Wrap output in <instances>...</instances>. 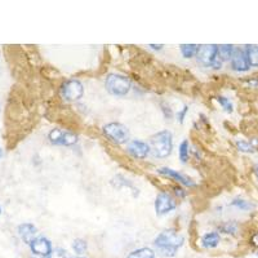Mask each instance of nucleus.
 I'll return each mask as SVG.
<instances>
[{
  "mask_svg": "<svg viewBox=\"0 0 258 258\" xmlns=\"http://www.w3.org/2000/svg\"><path fill=\"white\" fill-rule=\"evenodd\" d=\"M185 242L182 235H178L174 231H163L155 238V247L157 251L163 256H172L176 255L178 248H181Z\"/></svg>",
  "mask_w": 258,
  "mask_h": 258,
  "instance_id": "1",
  "label": "nucleus"
},
{
  "mask_svg": "<svg viewBox=\"0 0 258 258\" xmlns=\"http://www.w3.org/2000/svg\"><path fill=\"white\" fill-rule=\"evenodd\" d=\"M152 154L156 157H168L173 150V135L169 130H161L151 138Z\"/></svg>",
  "mask_w": 258,
  "mask_h": 258,
  "instance_id": "2",
  "label": "nucleus"
},
{
  "mask_svg": "<svg viewBox=\"0 0 258 258\" xmlns=\"http://www.w3.org/2000/svg\"><path fill=\"white\" fill-rule=\"evenodd\" d=\"M105 87L110 95L123 97L130 91L132 83L127 76L119 75V74H110V75H107L106 80H105Z\"/></svg>",
  "mask_w": 258,
  "mask_h": 258,
  "instance_id": "3",
  "label": "nucleus"
},
{
  "mask_svg": "<svg viewBox=\"0 0 258 258\" xmlns=\"http://www.w3.org/2000/svg\"><path fill=\"white\" fill-rule=\"evenodd\" d=\"M102 129H104V134L106 135L107 138L111 139L114 143L123 145V143L129 142V130L124 124L113 122V123L104 126Z\"/></svg>",
  "mask_w": 258,
  "mask_h": 258,
  "instance_id": "4",
  "label": "nucleus"
},
{
  "mask_svg": "<svg viewBox=\"0 0 258 258\" xmlns=\"http://www.w3.org/2000/svg\"><path fill=\"white\" fill-rule=\"evenodd\" d=\"M61 93L67 101H78L84 95V87L76 79H70L63 83L61 87Z\"/></svg>",
  "mask_w": 258,
  "mask_h": 258,
  "instance_id": "5",
  "label": "nucleus"
},
{
  "mask_svg": "<svg viewBox=\"0 0 258 258\" xmlns=\"http://www.w3.org/2000/svg\"><path fill=\"white\" fill-rule=\"evenodd\" d=\"M48 138L51 143L57 146H73L78 142V135L61 129H52L48 134Z\"/></svg>",
  "mask_w": 258,
  "mask_h": 258,
  "instance_id": "6",
  "label": "nucleus"
},
{
  "mask_svg": "<svg viewBox=\"0 0 258 258\" xmlns=\"http://www.w3.org/2000/svg\"><path fill=\"white\" fill-rule=\"evenodd\" d=\"M196 57H198L199 62L204 65L205 67L213 66L214 61L218 58V45H200L198 49V53H196Z\"/></svg>",
  "mask_w": 258,
  "mask_h": 258,
  "instance_id": "7",
  "label": "nucleus"
},
{
  "mask_svg": "<svg viewBox=\"0 0 258 258\" xmlns=\"http://www.w3.org/2000/svg\"><path fill=\"white\" fill-rule=\"evenodd\" d=\"M177 207V203L174 198L170 194L165 191H161L159 195L156 196L155 200V211H156L157 216H163L169 212L174 211Z\"/></svg>",
  "mask_w": 258,
  "mask_h": 258,
  "instance_id": "8",
  "label": "nucleus"
},
{
  "mask_svg": "<svg viewBox=\"0 0 258 258\" xmlns=\"http://www.w3.org/2000/svg\"><path fill=\"white\" fill-rule=\"evenodd\" d=\"M127 151L132 155L133 157H135V159H141V160H143V159L147 157L148 152H150V146L143 141L133 139V141L129 142L128 146H127Z\"/></svg>",
  "mask_w": 258,
  "mask_h": 258,
  "instance_id": "9",
  "label": "nucleus"
},
{
  "mask_svg": "<svg viewBox=\"0 0 258 258\" xmlns=\"http://www.w3.org/2000/svg\"><path fill=\"white\" fill-rule=\"evenodd\" d=\"M30 247H31V251L35 253V255L43 256V257L49 256V253L53 251L51 240L44 238V236L35 238V239L31 242V244H30Z\"/></svg>",
  "mask_w": 258,
  "mask_h": 258,
  "instance_id": "10",
  "label": "nucleus"
},
{
  "mask_svg": "<svg viewBox=\"0 0 258 258\" xmlns=\"http://www.w3.org/2000/svg\"><path fill=\"white\" fill-rule=\"evenodd\" d=\"M231 69L235 70V71H239V73L247 71L249 69V63L248 60H247L246 52L239 49V48L234 49V53L231 56Z\"/></svg>",
  "mask_w": 258,
  "mask_h": 258,
  "instance_id": "11",
  "label": "nucleus"
},
{
  "mask_svg": "<svg viewBox=\"0 0 258 258\" xmlns=\"http://www.w3.org/2000/svg\"><path fill=\"white\" fill-rule=\"evenodd\" d=\"M157 172H159L160 174H163V176L168 177V178H172V180L177 181V182L181 183V185H183V186L195 185V183L192 182L190 178H187V177L183 176V174L180 173V172H177V170L170 169V168H160V169H157Z\"/></svg>",
  "mask_w": 258,
  "mask_h": 258,
  "instance_id": "12",
  "label": "nucleus"
},
{
  "mask_svg": "<svg viewBox=\"0 0 258 258\" xmlns=\"http://www.w3.org/2000/svg\"><path fill=\"white\" fill-rule=\"evenodd\" d=\"M18 234L23 242L27 243V244H31L32 240L35 239V235H36V227L32 224L26 222V224L18 226Z\"/></svg>",
  "mask_w": 258,
  "mask_h": 258,
  "instance_id": "13",
  "label": "nucleus"
},
{
  "mask_svg": "<svg viewBox=\"0 0 258 258\" xmlns=\"http://www.w3.org/2000/svg\"><path fill=\"white\" fill-rule=\"evenodd\" d=\"M221 238L220 234L216 233V231H212V233H207L203 235L202 238V246L207 249L214 248V247L218 246Z\"/></svg>",
  "mask_w": 258,
  "mask_h": 258,
  "instance_id": "14",
  "label": "nucleus"
},
{
  "mask_svg": "<svg viewBox=\"0 0 258 258\" xmlns=\"http://www.w3.org/2000/svg\"><path fill=\"white\" fill-rule=\"evenodd\" d=\"M246 54L249 66L258 67V45H247Z\"/></svg>",
  "mask_w": 258,
  "mask_h": 258,
  "instance_id": "15",
  "label": "nucleus"
},
{
  "mask_svg": "<svg viewBox=\"0 0 258 258\" xmlns=\"http://www.w3.org/2000/svg\"><path fill=\"white\" fill-rule=\"evenodd\" d=\"M127 258H155V252L148 247H143L129 253Z\"/></svg>",
  "mask_w": 258,
  "mask_h": 258,
  "instance_id": "16",
  "label": "nucleus"
},
{
  "mask_svg": "<svg viewBox=\"0 0 258 258\" xmlns=\"http://www.w3.org/2000/svg\"><path fill=\"white\" fill-rule=\"evenodd\" d=\"M234 53V48L233 45L225 44V45H220L218 47V58L221 61H227L231 60V56Z\"/></svg>",
  "mask_w": 258,
  "mask_h": 258,
  "instance_id": "17",
  "label": "nucleus"
},
{
  "mask_svg": "<svg viewBox=\"0 0 258 258\" xmlns=\"http://www.w3.org/2000/svg\"><path fill=\"white\" fill-rule=\"evenodd\" d=\"M199 47L195 44H182L181 45V53L185 58H191L198 53Z\"/></svg>",
  "mask_w": 258,
  "mask_h": 258,
  "instance_id": "18",
  "label": "nucleus"
},
{
  "mask_svg": "<svg viewBox=\"0 0 258 258\" xmlns=\"http://www.w3.org/2000/svg\"><path fill=\"white\" fill-rule=\"evenodd\" d=\"M88 248V244L85 242L84 239H75L73 243V249L75 251L78 255H83V253L87 251Z\"/></svg>",
  "mask_w": 258,
  "mask_h": 258,
  "instance_id": "19",
  "label": "nucleus"
},
{
  "mask_svg": "<svg viewBox=\"0 0 258 258\" xmlns=\"http://www.w3.org/2000/svg\"><path fill=\"white\" fill-rule=\"evenodd\" d=\"M178 154H180L181 161H182V163H187V160H189V142L183 141L182 143H181Z\"/></svg>",
  "mask_w": 258,
  "mask_h": 258,
  "instance_id": "20",
  "label": "nucleus"
},
{
  "mask_svg": "<svg viewBox=\"0 0 258 258\" xmlns=\"http://www.w3.org/2000/svg\"><path fill=\"white\" fill-rule=\"evenodd\" d=\"M231 205L239 208L242 211H251L253 208V205L251 204V203L246 202V200H243V199H234L233 202H231Z\"/></svg>",
  "mask_w": 258,
  "mask_h": 258,
  "instance_id": "21",
  "label": "nucleus"
},
{
  "mask_svg": "<svg viewBox=\"0 0 258 258\" xmlns=\"http://www.w3.org/2000/svg\"><path fill=\"white\" fill-rule=\"evenodd\" d=\"M217 102L221 105V106L224 107L225 111H227V113H231V111H233V104H231L229 98L224 97V96H218Z\"/></svg>",
  "mask_w": 258,
  "mask_h": 258,
  "instance_id": "22",
  "label": "nucleus"
},
{
  "mask_svg": "<svg viewBox=\"0 0 258 258\" xmlns=\"http://www.w3.org/2000/svg\"><path fill=\"white\" fill-rule=\"evenodd\" d=\"M236 147H238V150L242 152H253L255 151V148H253V146L251 145V143H248V142L246 141H238L236 142Z\"/></svg>",
  "mask_w": 258,
  "mask_h": 258,
  "instance_id": "23",
  "label": "nucleus"
},
{
  "mask_svg": "<svg viewBox=\"0 0 258 258\" xmlns=\"http://www.w3.org/2000/svg\"><path fill=\"white\" fill-rule=\"evenodd\" d=\"M45 258H67L66 252L63 251L62 248H54L49 256H47Z\"/></svg>",
  "mask_w": 258,
  "mask_h": 258,
  "instance_id": "24",
  "label": "nucleus"
},
{
  "mask_svg": "<svg viewBox=\"0 0 258 258\" xmlns=\"http://www.w3.org/2000/svg\"><path fill=\"white\" fill-rule=\"evenodd\" d=\"M220 230L222 231V233L234 234L236 233V225L230 224V222H226V224H224L222 226H220Z\"/></svg>",
  "mask_w": 258,
  "mask_h": 258,
  "instance_id": "25",
  "label": "nucleus"
},
{
  "mask_svg": "<svg viewBox=\"0 0 258 258\" xmlns=\"http://www.w3.org/2000/svg\"><path fill=\"white\" fill-rule=\"evenodd\" d=\"M187 111H189V106H183V109L181 111H178V114H177V118H178V122L180 123H183V120H185V117L186 114H187Z\"/></svg>",
  "mask_w": 258,
  "mask_h": 258,
  "instance_id": "26",
  "label": "nucleus"
},
{
  "mask_svg": "<svg viewBox=\"0 0 258 258\" xmlns=\"http://www.w3.org/2000/svg\"><path fill=\"white\" fill-rule=\"evenodd\" d=\"M161 107H163V113H164V117L167 118V119H170L172 118V115H173V113H172V110H170V107L167 106V105H161Z\"/></svg>",
  "mask_w": 258,
  "mask_h": 258,
  "instance_id": "27",
  "label": "nucleus"
},
{
  "mask_svg": "<svg viewBox=\"0 0 258 258\" xmlns=\"http://www.w3.org/2000/svg\"><path fill=\"white\" fill-rule=\"evenodd\" d=\"M174 190H176V194L178 196H180V198H185V196H186V192H185V190H183V189H180V187H176V189H174Z\"/></svg>",
  "mask_w": 258,
  "mask_h": 258,
  "instance_id": "28",
  "label": "nucleus"
},
{
  "mask_svg": "<svg viewBox=\"0 0 258 258\" xmlns=\"http://www.w3.org/2000/svg\"><path fill=\"white\" fill-rule=\"evenodd\" d=\"M150 47H152V49H161V48H163V45H154V44H151V45H150Z\"/></svg>",
  "mask_w": 258,
  "mask_h": 258,
  "instance_id": "29",
  "label": "nucleus"
},
{
  "mask_svg": "<svg viewBox=\"0 0 258 258\" xmlns=\"http://www.w3.org/2000/svg\"><path fill=\"white\" fill-rule=\"evenodd\" d=\"M255 174L257 176V178H258V165H256L255 167Z\"/></svg>",
  "mask_w": 258,
  "mask_h": 258,
  "instance_id": "30",
  "label": "nucleus"
},
{
  "mask_svg": "<svg viewBox=\"0 0 258 258\" xmlns=\"http://www.w3.org/2000/svg\"><path fill=\"white\" fill-rule=\"evenodd\" d=\"M1 157H3V148L0 147V159H1Z\"/></svg>",
  "mask_w": 258,
  "mask_h": 258,
  "instance_id": "31",
  "label": "nucleus"
},
{
  "mask_svg": "<svg viewBox=\"0 0 258 258\" xmlns=\"http://www.w3.org/2000/svg\"><path fill=\"white\" fill-rule=\"evenodd\" d=\"M73 258H84V257H73Z\"/></svg>",
  "mask_w": 258,
  "mask_h": 258,
  "instance_id": "32",
  "label": "nucleus"
},
{
  "mask_svg": "<svg viewBox=\"0 0 258 258\" xmlns=\"http://www.w3.org/2000/svg\"><path fill=\"white\" fill-rule=\"evenodd\" d=\"M0 214H1V208H0Z\"/></svg>",
  "mask_w": 258,
  "mask_h": 258,
  "instance_id": "33",
  "label": "nucleus"
},
{
  "mask_svg": "<svg viewBox=\"0 0 258 258\" xmlns=\"http://www.w3.org/2000/svg\"><path fill=\"white\" fill-rule=\"evenodd\" d=\"M257 256H258V253H257Z\"/></svg>",
  "mask_w": 258,
  "mask_h": 258,
  "instance_id": "34",
  "label": "nucleus"
}]
</instances>
